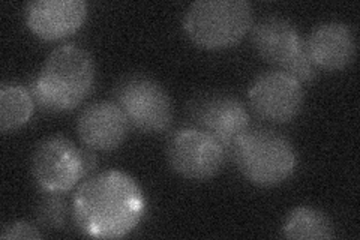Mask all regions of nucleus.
Segmentation results:
<instances>
[{
	"label": "nucleus",
	"mask_w": 360,
	"mask_h": 240,
	"mask_svg": "<svg viewBox=\"0 0 360 240\" xmlns=\"http://www.w3.org/2000/svg\"><path fill=\"white\" fill-rule=\"evenodd\" d=\"M144 209V194L137 182L117 170L87 177L72 198L78 230L96 239L127 236L141 221Z\"/></svg>",
	"instance_id": "1"
},
{
	"label": "nucleus",
	"mask_w": 360,
	"mask_h": 240,
	"mask_svg": "<svg viewBox=\"0 0 360 240\" xmlns=\"http://www.w3.org/2000/svg\"><path fill=\"white\" fill-rule=\"evenodd\" d=\"M95 61L78 44L54 49L30 83L35 104L49 113H66L78 107L95 84Z\"/></svg>",
	"instance_id": "2"
},
{
	"label": "nucleus",
	"mask_w": 360,
	"mask_h": 240,
	"mask_svg": "<svg viewBox=\"0 0 360 240\" xmlns=\"http://www.w3.org/2000/svg\"><path fill=\"white\" fill-rule=\"evenodd\" d=\"M230 156L246 180L263 188L281 185L297 165L296 151L287 137L262 127L248 128L233 144Z\"/></svg>",
	"instance_id": "3"
},
{
	"label": "nucleus",
	"mask_w": 360,
	"mask_h": 240,
	"mask_svg": "<svg viewBox=\"0 0 360 240\" xmlns=\"http://www.w3.org/2000/svg\"><path fill=\"white\" fill-rule=\"evenodd\" d=\"M251 27L252 8L245 0H198L184 17L188 38L206 50L233 47Z\"/></svg>",
	"instance_id": "4"
},
{
	"label": "nucleus",
	"mask_w": 360,
	"mask_h": 240,
	"mask_svg": "<svg viewBox=\"0 0 360 240\" xmlns=\"http://www.w3.org/2000/svg\"><path fill=\"white\" fill-rule=\"evenodd\" d=\"M115 102L129 125L144 134H161L174 119L173 101L165 87L144 74L123 77L115 89Z\"/></svg>",
	"instance_id": "5"
},
{
	"label": "nucleus",
	"mask_w": 360,
	"mask_h": 240,
	"mask_svg": "<svg viewBox=\"0 0 360 240\" xmlns=\"http://www.w3.org/2000/svg\"><path fill=\"white\" fill-rule=\"evenodd\" d=\"M229 153L207 132L195 127L177 130L167 141V159L179 176L209 180L222 170Z\"/></svg>",
	"instance_id": "6"
},
{
	"label": "nucleus",
	"mask_w": 360,
	"mask_h": 240,
	"mask_svg": "<svg viewBox=\"0 0 360 240\" xmlns=\"http://www.w3.org/2000/svg\"><path fill=\"white\" fill-rule=\"evenodd\" d=\"M188 119L195 127L217 139L230 156L236 140L251 127V118L243 102L225 92L195 96L188 106Z\"/></svg>",
	"instance_id": "7"
},
{
	"label": "nucleus",
	"mask_w": 360,
	"mask_h": 240,
	"mask_svg": "<svg viewBox=\"0 0 360 240\" xmlns=\"http://www.w3.org/2000/svg\"><path fill=\"white\" fill-rule=\"evenodd\" d=\"M30 168L45 192H68L84 179L82 149L62 135L44 139L35 147Z\"/></svg>",
	"instance_id": "8"
},
{
	"label": "nucleus",
	"mask_w": 360,
	"mask_h": 240,
	"mask_svg": "<svg viewBox=\"0 0 360 240\" xmlns=\"http://www.w3.org/2000/svg\"><path fill=\"white\" fill-rule=\"evenodd\" d=\"M251 108L264 120L288 123L299 116L305 102V90L300 82L281 70L258 75L248 90Z\"/></svg>",
	"instance_id": "9"
},
{
	"label": "nucleus",
	"mask_w": 360,
	"mask_h": 240,
	"mask_svg": "<svg viewBox=\"0 0 360 240\" xmlns=\"http://www.w3.org/2000/svg\"><path fill=\"white\" fill-rule=\"evenodd\" d=\"M129 122L115 101L87 106L78 116L77 132L90 151L110 152L120 147L129 132Z\"/></svg>",
	"instance_id": "10"
},
{
	"label": "nucleus",
	"mask_w": 360,
	"mask_h": 240,
	"mask_svg": "<svg viewBox=\"0 0 360 240\" xmlns=\"http://www.w3.org/2000/svg\"><path fill=\"white\" fill-rule=\"evenodd\" d=\"M309 61L317 70L341 71L356 59L357 42L353 29L342 21H326L305 38Z\"/></svg>",
	"instance_id": "11"
},
{
	"label": "nucleus",
	"mask_w": 360,
	"mask_h": 240,
	"mask_svg": "<svg viewBox=\"0 0 360 240\" xmlns=\"http://www.w3.org/2000/svg\"><path fill=\"white\" fill-rule=\"evenodd\" d=\"M26 25L44 41H58L83 26L87 4L83 0H35L26 6Z\"/></svg>",
	"instance_id": "12"
},
{
	"label": "nucleus",
	"mask_w": 360,
	"mask_h": 240,
	"mask_svg": "<svg viewBox=\"0 0 360 240\" xmlns=\"http://www.w3.org/2000/svg\"><path fill=\"white\" fill-rule=\"evenodd\" d=\"M252 44L267 63L287 71L288 66L307 53L305 39L297 27L283 17H266L252 27Z\"/></svg>",
	"instance_id": "13"
},
{
	"label": "nucleus",
	"mask_w": 360,
	"mask_h": 240,
	"mask_svg": "<svg viewBox=\"0 0 360 240\" xmlns=\"http://www.w3.org/2000/svg\"><path fill=\"white\" fill-rule=\"evenodd\" d=\"M283 232L287 239L295 240H328L335 236L329 216L308 206H300L287 215Z\"/></svg>",
	"instance_id": "14"
},
{
	"label": "nucleus",
	"mask_w": 360,
	"mask_h": 240,
	"mask_svg": "<svg viewBox=\"0 0 360 240\" xmlns=\"http://www.w3.org/2000/svg\"><path fill=\"white\" fill-rule=\"evenodd\" d=\"M35 101L30 90L17 83H4L0 87V131H15L30 120Z\"/></svg>",
	"instance_id": "15"
},
{
	"label": "nucleus",
	"mask_w": 360,
	"mask_h": 240,
	"mask_svg": "<svg viewBox=\"0 0 360 240\" xmlns=\"http://www.w3.org/2000/svg\"><path fill=\"white\" fill-rule=\"evenodd\" d=\"M72 216V206L66 203L60 192H47L37 208V220L49 230H63Z\"/></svg>",
	"instance_id": "16"
},
{
	"label": "nucleus",
	"mask_w": 360,
	"mask_h": 240,
	"mask_svg": "<svg viewBox=\"0 0 360 240\" xmlns=\"http://www.w3.org/2000/svg\"><path fill=\"white\" fill-rule=\"evenodd\" d=\"M0 237L4 240H11V239H42L41 232L38 228L26 221H14L9 222L2 228V233H0Z\"/></svg>",
	"instance_id": "17"
},
{
	"label": "nucleus",
	"mask_w": 360,
	"mask_h": 240,
	"mask_svg": "<svg viewBox=\"0 0 360 240\" xmlns=\"http://www.w3.org/2000/svg\"><path fill=\"white\" fill-rule=\"evenodd\" d=\"M82 158H83V173H84V179H86L92 175L95 168L98 167V159L94 155V151H90V149H87V147L82 149Z\"/></svg>",
	"instance_id": "18"
}]
</instances>
